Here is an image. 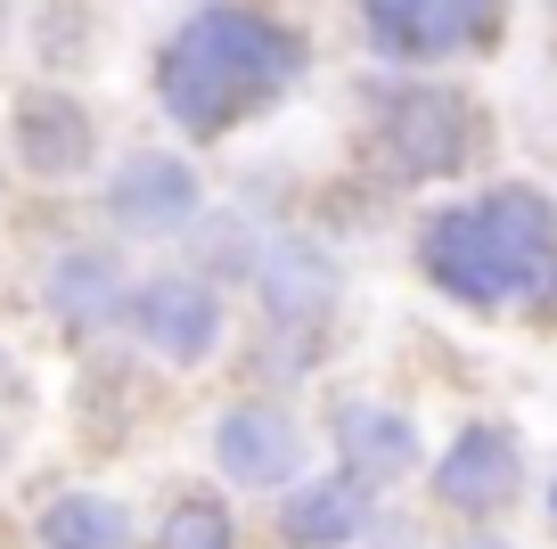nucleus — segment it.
Listing matches in <instances>:
<instances>
[{"mask_svg": "<svg viewBox=\"0 0 557 549\" xmlns=\"http://www.w3.org/2000/svg\"><path fill=\"white\" fill-rule=\"evenodd\" d=\"M336 451L361 484H401L418 467V427L394 402H345L336 411Z\"/></svg>", "mask_w": 557, "mask_h": 549, "instance_id": "obj_10", "label": "nucleus"}, {"mask_svg": "<svg viewBox=\"0 0 557 549\" xmlns=\"http://www.w3.org/2000/svg\"><path fill=\"white\" fill-rule=\"evenodd\" d=\"M132 328H139V344L157 361L197 369V361L222 344V295H213L197 271H164V279H148V288L132 295Z\"/></svg>", "mask_w": 557, "mask_h": 549, "instance_id": "obj_4", "label": "nucleus"}, {"mask_svg": "<svg viewBox=\"0 0 557 549\" xmlns=\"http://www.w3.org/2000/svg\"><path fill=\"white\" fill-rule=\"evenodd\" d=\"M262 295H271L278 312L312 320V312L329 304V271H320V255H278L271 271H262Z\"/></svg>", "mask_w": 557, "mask_h": 549, "instance_id": "obj_14", "label": "nucleus"}, {"mask_svg": "<svg viewBox=\"0 0 557 549\" xmlns=\"http://www.w3.org/2000/svg\"><path fill=\"white\" fill-rule=\"evenodd\" d=\"M549 516H557V492H549Z\"/></svg>", "mask_w": 557, "mask_h": 549, "instance_id": "obj_17", "label": "nucleus"}, {"mask_svg": "<svg viewBox=\"0 0 557 549\" xmlns=\"http://www.w3.org/2000/svg\"><path fill=\"white\" fill-rule=\"evenodd\" d=\"M361 25L385 58L443 66V58H468L500 34V0H361Z\"/></svg>", "mask_w": 557, "mask_h": 549, "instance_id": "obj_3", "label": "nucleus"}, {"mask_svg": "<svg viewBox=\"0 0 557 549\" xmlns=\"http://www.w3.org/2000/svg\"><path fill=\"white\" fill-rule=\"evenodd\" d=\"M197 206H206L197 172L181 164V156H164V148L132 156V164L107 181V213H115V230H132V239H173V230L197 222Z\"/></svg>", "mask_w": 557, "mask_h": 549, "instance_id": "obj_6", "label": "nucleus"}, {"mask_svg": "<svg viewBox=\"0 0 557 549\" xmlns=\"http://www.w3.org/2000/svg\"><path fill=\"white\" fill-rule=\"evenodd\" d=\"M385 156L401 172H459L475 156V107L459 90H401L385 107Z\"/></svg>", "mask_w": 557, "mask_h": 549, "instance_id": "obj_5", "label": "nucleus"}, {"mask_svg": "<svg viewBox=\"0 0 557 549\" xmlns=\"http://www.w3.org/2000/svg\"><path fill=\"white\" fill-rule=\"evenodd\" d=\"M352 533H369V484L352 476V467L304 484V492L287 500V541L296 549H336V541H352Z\"/></svg>", "mask_w": 557, "mask_h": 549, "instance_id": "obj_11", "label": "nucleus"}, {"mask_svg": "<svg viewBox=\"0 0 557 549\" xmlns=\"http://www.w3.org/2000/svg\"><path fill=\"white\" fill-rule=\"evenodd\" d=\"M418 263L443 295L475 312H549L557 304V206L541 190H492L443 206L418 230Z\"/></svg>", "mask_w": 557, "mask_h": 549, "instance_id": "obj_2", "label": "nucleus"}, {"mask_svg": "<svg viewBox=\"0 0 557 549\" xmlns=\"http://www.w3.org/2000/svg\"><path fill=\"white\" fill-rule=\"evenodd\" d=\"M213 460H222L230 484L271 492V484H287L304 467V435H296V418L278 411V402H238V411L213 427Z\"/></svg>", "mask_w": 557, "mask_h": 549, "instance_id": "obj_7", "label": "nucleus"}, {"mask_svg": "<svg viewBox=\"0 0 557 549\" xmlns=\"http://www.w3.org/2000/svg\"><path fill=\"white\" fill-rule=\"evenodd\" d=\"M459 549H500V541H492V533H475V541H459Z\"/></svg>", "mask_w": 557, "mask_h": 549, "instance_id": "obj_16", "label": "nucleus"}, {"mask_svg": "<svg viewBox=\"0 0 557 549\" xmlns=\"http://www.w3.org/2000/svg\"><path fill=\"white\" fill-rule=\"evenodd\" d=\"M296 66H304V41L278 17L238 9V0H213V9H197V17L164 41L157 99L189 139H222L230 123L262 115L278 90L296 83Z\"/></svg>", "mask_w": 557, "mask_h": 549, "instance_id": "obj_1", "label": "nucleus"}, {"mask_svg": "<svg viewBox=\"0 0 557 549\" xmlns=\"http://www.w3.org/2000/svg\"><path fill=\"white\" fill-rule=\"evenodd\" d=\"M41 549H132V509L107 492H66L41 509Z\"/></svg>", "mask_w": 557, "mask_h": 549, "instance_id": "obj_13", "label": "nucleus"}, {"mask_svg": "<svg viewBox=\"0 0 557 549\" xmlns=\"http://www.w3.org/2000/svg\"><path fill=\"white\" fill-rule=\"evenodd\" d=\"M50 312L74 328V337H99V328L123 312V279H115V263L90 255V246L58 255V263H50Z\"/></svg>", "mask_w": 557, "mask_h": 549, "instance_id": "obj_12", "label": "nucleus"}, {"mask_svg": "<svg viewBox=\"0 0 557 549\" xmlns=\"http://www.w3.org/2000/svg\"><path fill=\"white\" fill-rule=\"evenodd\" d=\"M17 164L41 172V181H66V172L90 164V115L66 90H25L17 99Z\"/></svg>", "mask_w": 557, "mask_h": 549, "instance_id": "obj_9", "label": "nucleus"}, {"mask_svg": "<svg viewBox=\"0 0 557 549\" xmlns=\"http://www.w3.org/2000/svg\"><path fill=\"white\" fill-rule=\"evenodd\" d=\"M157 549H238V525H230L222 500H181V509L164 516Z\"/></svg>", "mask_w": 557, "mask_h": 549, "instance_id": "obj_15", "label": "nucleus"}, {"mask_svg": "<svg viewBox=\"0 0 557 549\" xmlns=\"http://www.w3.org/2000/svg\"><path fill=\"white\" fill-rule=\"evenodd\" d=\"M517 484H524V451H517V435H508V427H468L451 451H443V467H435V500H443V509H459V516L508 509Z\"/></svg>", "mask_w": 557, "mask_h": 549, "instance_id": "obj_8", "label": "nucleus"}]
</instances>
